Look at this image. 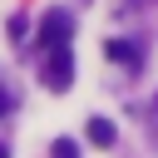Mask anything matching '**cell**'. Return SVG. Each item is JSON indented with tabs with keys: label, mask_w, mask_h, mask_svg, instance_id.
Listing matches in <instances>:
<instances>
[{
	"label": "cell",
	"mask_w": 158,
	"mask_h": 158,
	"mask_svg": "<svg viewBox=\"0 0 158 158\" xmlns=\"http://www.w3.org/2000/svg\"><path fill=\"white\" fill-rule=\"evenodd\" d=\"M64 40H69V15L49 10V15L40 20V44H44V49H54V44H64Z\"/></svg>",
	"instance_id": "cell-1"
},
{
	"label": "cell",
	"mask_w": 158,
	"mask_h": 158,
	"mask_svg": "<svg viewBox=\"0 0 158 158\" xmlns=\"http://www.w3.org/2000/svg\"><path fill=\"white\" fill-rule=\"evenodd\" d=\"M44 84H49V89H59V94L74 84V59H69V49H64V44H59V54L49 59V74H44Z\"/></svg>",
	"instance_id": "cell-2"
},
{
	"label": "cell",
	"mask_w": 158,
	"mask_h": 158,
	"mask_svg": "<svg viewBox=\"0 0 158 158\" xmlns=\"http://www.w3.org/2000/svg\"><path fill=\"white\" fill-rule=\"evenodd\" d=\"M84 133H89V143H99V148H109V143L118 138V133H114V123H109L104 114H94V118L84 123Z\"/></svg>",
	"instance_id": "cell-3"
},
{
	"label": "cell",
	"mask_w": 158,
	"mask_h": 158,
	"mask_svg": "<svg viewBox=\"0 0 158 158\" xmlns=\"http://www.w3.org/2000/svg\"><path fill=\"white\" fill-rule=\"evenodd\" d=\"M49 158H79V143H74V138H54Z\"/></svg>",
	"instance_id": "cell-4"
},
{
	"label": "cell",
	"mask_w": 158,
	"mask_h": 158,
	"mask_svg": "<svg viewBox=\"0 0 158 158\" xmlns=\"http://www.w3.org/2000/svg\"><path fill=\"white\" fill-rule=\"evenodd\" d=\"M109 54H114V59H138V44H128V40H114V44H109Z\"/></svg>",
	"instance_id": "cell-5"
},
{
	"label": "cell",
	"mask_w": 158,
	"mask_h": 158,
	"mask_svg": "<svg viewBox=\"0 0 158 158\" xmlns=\"http://www.w3.org/2000/svg\"><path fill=\"white\" fill-rule=\"evenodd\" d=\"M5 109H10V94H5V89H0V118H5Z\"/></svg>",
	"instance_id": "cell-6"
},
{
	"label": "cell",
	"mask_w": 158,
	"mask_h": 158,
	"mask_svg": "<svg viewBox=\"0 0 158 158\" xmlns=\"http://www.w3.org/2000/svg\"><path fill=\"white\" fill-rule=\"evenodd\" d=\"M0 158H10V148H5V143H0Z\"/></svg>",
	"instance_id": "cell-7"
}]
</instances>
